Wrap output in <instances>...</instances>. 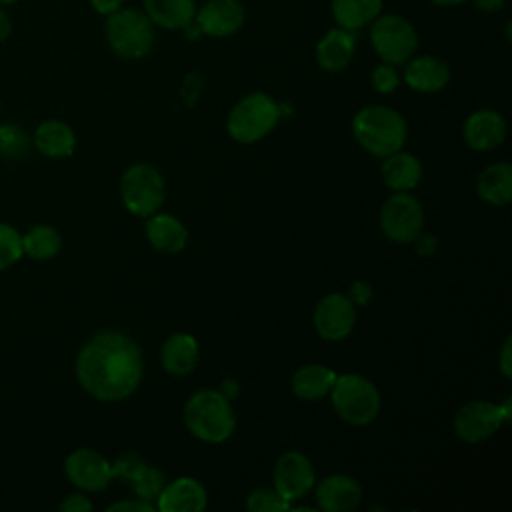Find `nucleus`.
I'll return each instance as SVG.
<instances>
[{"label": "nucleus", "mask_w": 512, "mask_h": 512, "mask_svg": "<svg viewBox=\"0 0 512 512\" xmlns=\"http://www.w3.org/2000/svg\"><path fill=\"white\" fill-rule=\"evenodd\" d=\"M142 374L140 346L120 330L94 334L76 358L80 386L102 402L128 398L138 388Z\"/></svg>", "instance_id": "obj_1"}, {"label": "nucleus", "mask_w": 512, "mask_h": 512, "mask_svg": "<svg viewBox=\"0 0 512 512\" xmlns=\"http://www.w3.org/2000/svg\"><path fill=\"white\" fill-rule=\"evenodd\" d=\"M356 142L374 156H388L402 148L408 128L406 120L394 108L372 104L356 112L352 120Z\"/></svg>", "instance_id": "obj_2"}, {"label": "nucleus", "mask_w": 512, "mask_h": 512, "mask_svg": "<svg viewBox=\"0 0 512 512\" xmlns=\"http://www.w3.org/2000/svg\"><path fill=\"white\" fill-rule=\"evenodd\" d=\"M184 424L188 432L204 442H224L236 428L234 410L226 394L218 390H200L184 406Z\"/></svg>", "instance_id": "obj_3"}, {"label": "nucleus", "mask_w": 512, "mask_h": 512, "mask_svg": "<svg viewBox=\"0 0 512 512\" xmlns=\"http://www.w3.org/2000/svg\"><path fill=\"white\" fill-rule=\"evenodd\" d=\"M154 24L140 8L122 6L106 16V42L114 54L126 60L144 58L154 46Z\"/></svg>", "instance_id": "obj_4"}, {"label": "nucleus", "mask_w": 512, "mask_h": 512, "mask_svg": "<svg viewBox=\"0 0 512 512\" xmlns=\"http://www.w3.org/2000/svg\"><path fill=\"white\" fill-rule=\"evenodd\" d=\"M278 120V102L264 92H252L232 106L226 120V128L236 142L252 144L270 134Z\"/></svg>", "instance_id": "obj_5"}, {"label": "nucleus", "mask_w": 512, "mask_h": 512, "mask_svg": "<svg viewBox=\"0 0 512 512\" xmlns=\"http://www.w3.org/2000/svg\"><path fill=\"white\" fill-rule=\"evenodd\" d=\"M330 400L338 416L352 426L370 424L380 412L376 386L360 374H340L330 388Z\"/></svg>", "instance_id": "obj_6"}, {"label": "nucleus", "mask_w": 512, "mask_h": 512, "mask_svg": "<svg viewBox=\"0 0 512 512\" xmlns=\"http://www.w3.org/2000/svg\"><path fill=\"white\" fill-rule=\"evenodd\" d=\"M370 42L382 62L406 64L418 48L416 28L398 14H378L370 24Z\"/></svg>", "instance_id": "obj_7"}, {"label": "nucleus", "mask_w": 512, "mask_h": 512, "mask_svg": "<svg viewBox=\"0 0 512 512\" xmlns=\"http://www.w3.org/2000/svg\"><path fill=\"white\" fill-rule=\"evenodd\" d=\"M120 196L130 214L138 218H148L158 212L164 202V178L150 164H134L122 174Z\"/></svg>", "instance_id": "obj_8"}, {"label": "nucleus", "mask_w": 512, "mask_h": 512, "mask_svg": "<svg viewBox=\"0 0 512 512\" xmlns=\"http://www.w3.org/2000/svg\"><path fill=\"white\" fill-rule=\"evenodd\" d=\"M424 212L420 202L408 192L392 194L380 210V228L388 240L406 244L420 236Z\"/></svg>", "instance_id": "obj_9"}, {"label": "nucleus", "mask_w": 512, "mask_h": 512, "mask_svg": "<svg viewBox=\"0 0 512 512\" xmlns=\"http://www.w3.org/2000/svg\"><path fill=\"white\" fill-rule=\"evenodd\" d=\"M506 420H510V404L504 406L474 400L464 404L454 416V432L464 442H482L490 438Z\"/></svg>", "instance_id": "obj_10"}, {"label": "nucleus", "mask_w": 512, "mask_h": 512, "mask_svg": "<svg viewBox=\"0 0 512 512\" xmlns=\"http://www.w3.org/2000/svg\"><path fill=\"white\" fill-rule=\"evenodd\" d=\"M272 484L286 502L300 500L314 486V468L302 452L288 450L274 464Z\"/></svg>", "instance_id": "obj_11"}, {"label": "nucleus", "mask_w": 512, "mask_h": 512, "mask_svg": "<svg viewBox=\"0 0 512 512\" xmlns=\"http://www.w3.org/2000/svg\"><path fill=\"white\" fill-rule=\"evenodd\" d=\"M64 472L74 486L88 492L104 490L114 478L112 464L92 448H78L68 454L64 462Z\"/></svg>", "instance_id": "obj_12"}, {"label": "nucleus", "mask_w": 512, "mask_h": 512, "mask_svg": "<svg viewBox=\"0 0 512 512\" xmlns=\"http://www.w3.org/2000/svg\"><path fill=\"white\" fill-rule=\"evenodd\" d=\"M246 10L240 0H206L194 14V26L200 34L224 38L238 32L244 24Z\"/></svg>", "instance_id": "obj_13"}, {"label": "nucleus", "mask_w": 512, "mask_h": 512, "mask_svg": "<svg viewBox=\"0 0 512 512\" xmlns=\"http://www.w3.org/2000/svg\"><path fill=\"white\" fill-rule=\"evenodd\" d=\"M354 304L344 294L324 296L314 310V328L320 338L328 342L344 340L354 328Z\"/></svg>", "instance_id": "obj_14"}, {"label": "nucleus", "mask_w": 512, "mask_h": 512, "mask_svg": "<svg viewBox=\"0 0 512 512\" xmlns=\"http://www.w3.org/2000/svg\"><path fill=\"white\" fill-rule=\"evenodd\" d=\"M208 504V494L202 482L190 476H180L170 484H164L156 508L162 512H202Z\"/></svg>", "instance_id": "obj_15"}, {"label": "nucleus", "mask_w": 512, "mask_h": 512, "mask_svg": "<svg viewBox=\"0 0 512 512\" xmlns=\"http://www.w3.org/2000/svg\"><path fill=\"white\" fill-rule=\"evenodd\" d=\"M404 82L416 92H440L450 82V66L440 56H412L404 64Z\"/></svg>", "instance_id": "obj_16"}, {"label": "nucleus", "mask_w": 512, "mask_h": 512, "mask_svg": "<svg viewBox=\"0 0 512 512\" xmlns=\"http://www.w3.org/2000/svg\"><path fill=\"white\" fill-rule=\"evenodd\" d=\"M464 140L472 150H494L506 138V122L496 110H476L464 122Z\"/></svg>", "instance_id": "obj_17"}, {"label": "nucleus", "mask_w": 512, "mask_h": 512, "mask_svg": "<svg viewBox=\"0 0 512 512\" xmlns=\"http://www.w3.org/2000/svg\"><path fill=\"white\" fill-rule=\"evenodd\" d=\"M316 500L326 512H352L362 500V488L350 476L332 474L318 484Z\"/></svg>", "instance_id": "obj_18"}, {"label": "nucleus", "mask_w": 512, "mask_h": 512, "mask_svg": "<svg viewBox=\"0 0 512 512\" xmlns=\"http://www.w3.org/2000/svg\"><path fill=\"white\" fill-rule=\"evenodd\" d=\"M356 38L354 32L346 28H332L328 30L316 44V62L326 72H340L344 70L354 56Z\"/></svg>", "instance_id": "obj_19"}, {"label": "nucleus", "mask_w": 512, "mask_h": 512, "mask_svg": "<svg viewBox=\"0 0 512 512\" xmlns=\"http://www.w3.org/2000/svg\"><path fill=\"white\" fill-rule=\"evenodd\" d=\"M144 14L156 28L184 30L196 14V0H142Z\"/></svg>", "instance_id": "obj_20"}, {"label": "nucleus", "mask_w": 512, "mask_h": 512, "mask_svg": "<svg viewBox=\"0 0 512 512\" xmlns=\"http://www.w3.org/2000/svg\"><path fill=\"white\" fill-rule=\"evenodd\" d=\"M198 356H200L198 342L192 334H186V332H176L168 336L160 352L164 370L174 376L190 374L198 364Z\"/></svg>", "instance_id": "obj_21"}, {"label": "nucleus", "mask_w": 512, "mask_h": 512, "mask_svg": "<svg viewBox=\"0 0 512 512\" xmlns=\"http://www.w3.org/2000/svg\"><path fill=\"white\" fill-rule=\"evenodd\" d=\"M146 238L148 242L164 254H176L186 246L188 230L184 224L172 214H152L146 222Z\"/></svg>", "instance_id": "obj_22"}, {"label": "nucleus", "mask_w": 512, "mask_h": 512, "mask_svg": "<svg viewBox=\"0 0 512 512\" xmlns=\"http://www.w3.org/2000/svg\"><path fill=\"white\" fill-rule=\"evenodd\" d=\"M476 192L492 206L508 204L512 200V166L508 162L486 166L478 176Z\"/></svg>", "instance_id": "obj_23"}, {"label": "nucleus", "mask_w": 512, "mask_h": 512, "mask_svg": "<svg viewBox=\"0 0 512 512\" xmlns=\"http://www.w3.org/2000/svg\"><path fill=\"white\" fill-rule=\"evenodd\" d=\"M384 158L386 160L382 164V178L392 190L408 192L418 186L422 178V166L416 156L396 150Z\"/></svg>", "instance_id": "obj_24"}, {"label": "nucleus", "mask_w": 512, "mask_h": 512, "mask_svg": "<svg viewBox=\"0 0 512 512\" xmlns=\"http://www.w3.org/2000/svg\"><path fill=\"white\" fill-rule=\"evenodd\" d=\"M34 146L48 158H66L74 152L76 138L66 122L46 120L34 132Z\"/></svg>", "instance_id": "obj_25"}, {"label": "nucleus", "mask_w": 512, "mask_h": 512, "mask_svg": "<svg viewBox=\"0 0 512 512\" xmlns=\"http://www.w3.org/2000/svg\"><path fill=\"white\" fill-rule=\"evenodd\" d=\"M382 6L384 0H332L330 10L340 28L356 32L382 14Z\"/></svg>", "instance_id": "obj_26"}, {"label": "nucleus", "mask_w": 512, "mask_h": 512, "mask_svg": "<svg viewBox=\"0 0 512 512\" xmlns=\"http://www.w3.org/2000/svg\"><path fill=\"white\" fill-rule=\"evenodd\" d=\"M336 380L332 368L324 364H306L292 376V392L302 400H320L326 396Z\"/></svg>", "instance_id": "obj_27"}, {"label": "nucleus", "mask_w": 512, "mask_h": 512, "mask_svg": "<svg viewBox=\"0 0 512 512\" xmlns=\"http://www.w3.org/2000/svg\"><path fill=\"white\" fill-rule=\"evenodd\" d=\"M62 248V236L56 228L38 224L22 236V252L32 260H50Z\"/></svg>", "instance_id": "obj_28"}, {"label": "nucleus", "mask_w": 512, "mask_h": 512, "mask_svg": "<svg viewBox=\"0 0 512 512\" xmlns=\"http://www.w3.org/2000/svg\"><path fill=\"white\" fill-rule=\"evenodd\" d=\"M164 484H166L164 474L148 464H144V468L130 480V486H132L136 498L146 500V502L156 500Z\"/></svg>", "instance_id": "obj_29"}, {"label": "nucleus", "mask_w": 512, "mask_h": 512, "mask_svg": "<svg viewBox=\"0 0 512 512\" xmlns=\"http://www.w3.org/2000/svg\"><path fill=\"white\" fill-rule=\"evenodd\" d=\"M22 254V234L14 226L0 222V272L16 264Z\"/></svg>", "instance_id": "obj_30"}, {"label": "nucleus", "mask_w": 512, "mask_h": 512, "mask_svg": "<svg viewBox=\"0 0 512 512\" xmlns=\"http://www.w3.org/2000/svg\"><path fill=\"white\" fill-rule=\"evenodd\" d=\"M28 152V136L16 124H0V156L20 158Z\"/></svg>", "instance_id": "obj_31"}, {"label": "nucleus", "mask_w": 512, "mask_h": 512, "mask_svg": "<svg viewBox=\"0 0 512 512\" xmlns=\"http://www.w3.org/2000/svg\"><path fill=\"white\" fill-rule=\"evenodd\" d=\"M246 508L250 512H280L288 510L290 502H286L274 488H256L246 498Z\"/></svg>", "instance_id": "obj_32"}, {"label": "nucleus", "mask_w": 512, "mask_h": 512, "mask_svg": "<svg viewBox=\"0 0 512 512\" xmlns=\"http://www.w3.org/2000/svg\"><path fill=\"white\" fill-rule=\"evenodd\" d=\"M370 84H372V88H374L376 92H380V94H390V92H394V90L398 88V84H400V76H398V72H396V66L386 64V62L378 64V66L372 70V74H370Z\"/></svg>", "instance_id": "obj_33"}, {"label": "nucleus", "mask_w": 512, "mask_h": 512, "mask_svg": "<svg viewBox=\"0 0 512 512\" xmlns=\"http://www.w3.org/2000/svg\"><path fill=\"white\" fill-rule=\"evenodd\" d=\"M144 464L146 462L140 456H136V454H122L112 464V476H118L124 482H130L144 468Z\"/></svg>", "instance_id": "obj_34"}, {"label": "nucleus", "mask_w": 512, "mask_h": 512, "mask_svg": "<svg viewBox=\"0 0 512 512\" xmlns=\"http://www.w3.org/2000/svg\"><path fill=\"white\" fill-rule=\"evenodd\" d=\"M156 506L146 500H122L108 506V512H152Z\"/></svg>", "instance_id": "obj_35"}, {"label": "nucleus", "mask_w": 512, "mask_h": 512, "mask_svg": "<svg viewBox=\"0 0 512 512\" xmlns=\"http://www.w3.org/2000/svg\"><path fill=\"white\" fill-rule=\"evenodd\" d=\"M62 512H88L92 510V502L82 494H70L60 502Z\"/></svg>", "instance_id": "obj_36"}, {"label": "nucleus", "mask_w": 512, "mask_h": 512, "mask_svg": "<svg viewBox=\"0 0 512 512\" xmlns=\"http://www.w3.org/2000/svg\"><path fill=\"white\" fill-rule=\"evenodd\" d=\"M498 366L504 378H512V340L506 338L500 350V358H498Z\"/></svg>", "instance_id": "obj_37"}, {"label": "nucleus", "mask_w": 512, "mask_h": 512, "mask_svg": "<svg viewBox=\"0 0 512 512\" xmlns=\"http://www.w3.org/2000/svg\"><path fill=\"white\" fill-rule=\"evenodd\" d=\"M124 2H126V0H90V6H92L98 14L108 16V14L116 12V10H120V8L124 6Z\"/></svg>", "instance_id": "obj_38"}, {"label": "nucleus", "mask_w": 512, "mask_h": 512, "mask_svg": "<svg viewBox=\"0 0 512 512\" xmlns=\"http://www.w3.org/2000/svg\"><path fill=\"white\" fill-rule=\"evenodd\" d=\"M474 4L476 10L480 12H486V14H494V12H500L506 4V0H470Z\"/></svg>", "instance_id": "obj_39"}, {"label": "nucleus", "mask_w": 512, "mask_h": 512, "mask_svg": "<svg viewBox=\"0 0 512 512\" xmlns=\"http://www.w3.org/2000/svg\"><path fill=\"white\" fill-rule=\"evenodd\" d=\"M10 30H12L10 18H8V14H6V12L0 8V42H4V40L8 38Z\"/></svg>", "instance_id": "obj_40"}, {"label": "nucleus", "mask_w": 512, "mask_h": 512, "mask_svg": "<svg viewBox=\"0 0 512 512\" xmlns=\"http://www.w3.org/2000/svg\"><path fill=\"white\" fill-rule=\"evenodd\" d=\"M430 2L436 4V6H442V8H450V6H460V4H464L468 0H430Z\"/></svg>", "instance_id": "obj_41"}, {"label": "nucleus", "mask_w": 512, "mask_h": 512, "mask_svg": "<svg viewBox=\"0 0 512 512\" xmlns=\"http://www.w3.org/2000/svg\"><path fill=\"white\" fill-rule=\"evenodd\" d=\"M16 0H0V4H14Z\"/></svg>", "instance_id": "obj_42"}]
</instances>
